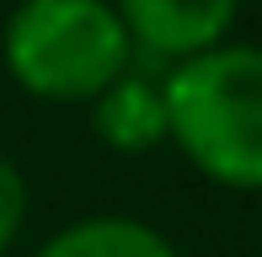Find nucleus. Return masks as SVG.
<instances>
[{
  "label": "nucleus",
  "instance_id": "obj_6",
  "mask_svg": "<svg viewBox=\"0 0 262 257\" xmlns=\"http://www.w3.org/2000/svg\"><path fill=\"white\" fill-rule=\"evenodd\" d=\"M21 225H27V177H21L16 161L0 150V257L16 247Z\"/></svg>",
  "mask_w": 262,
  "mask_h": 257
},
{
  "label": "nucleus",
  "instance_id": "obj_3",
  "mask_svg": "<svg viewBox=\"0 0 262 257\" xmlns=\"http://www.w3.org/2000/svg\"><path fill=\"white\" fill-rule=\"evenodd\" d=\"M113 6L134 38V54L166 65L225 43L241 16V0H113Z\"/></svg>",
  "mask_w": 262,
  "mask_h": 257
},
{
  "label": "nucleus",
  "instance_id": "obj_4",
  "mask_svg": "<svg viewBox=\"0 0 262 257\" xmlns=\"http://www.w3.org/2000/svg\"><path fill=\"white\" fill-rule=\"evenodd\" d=\"M91 108V134L102 139L118 156H145V150L166 145V91L161 75H145V70H128L113 86L102 91Z\"/></svg>",
  "mask_w": 262,
  "mask_h": 257
},
{
  "label": "nucleus",
  "instance_id": "obj_2",
  "mask_svg": "<svg viewBox=\"0 0 262 257\" xmlns=\"http://www.w3.org/2000/svg\"><path fill=\"white\" fill-rule=\"evenodd\" d=\"M0 59L38 102H97L134 70V38L113 0H16Z\"/></svg>",
  "mask_w": 262,
  "mask_h": 257
},
{
  "label": "nucleus",
  "instance_id": "obj_5",
  "mask_svg": "<svg viewBox=\"0 0 262 257\" xmlns=\"http://www.w3.org/2000/svg\"><path fill=\"white\" fill-rule=\"evenodd\" d=\"M32 257H182L166 230L134 215H86L59 225Z\"/></svg>",
  "mask_w": 262,
  "mask_h": 257
},
{
  "label": "nucleus",
  "instance_id": "obj_1",
  "mask_svg": "<svg viewBox=\"0 0 262 257\" xmlns=\"http://www.w3.org/2000/svg\"><path fill=\"white\" fill-rule=\"evenodd\" d=\"M166 139L198 177L230 193H262V49L214 43L166 65Z\"/></svg>",
  "mask_w": 262,
  "mask_h": 257
}]
</instances>
